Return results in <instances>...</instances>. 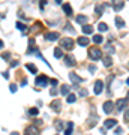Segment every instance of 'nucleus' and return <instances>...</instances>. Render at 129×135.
<instances>
[{
	"mask_svg": "<svg viewBox=\"0 0 129 135\" xmlns=\"http://www.w3.org/2000/svg\"><path fill=\"white\" fill-rule=\"evenodd\" d=\"M50 108H51L53 111H56V113H59L62 110V102L59 99H56V101H53L51 104H50Z\"/></svg>",
	"mask_w": 129,
	"mask_h": 135,
	"instance_id": "nucleus-7",
	"label": "nucleus"
},
{
	"mask_svg": "<svg viewBox=\"0 0 129 135\" xmlns=\"http://www.w3.org/2000/svg\"><path fill=\"white\" fill-rule=\"evenodd\" d=\"M75 21H77L78 24H87V17L86 15H77Z\"/></svg>",
	"mask_w": 129,
	"mask_h": 135,
	"instance_id": "nucleus-16",
	"label": "nucleus"
},
{
	"mask_svg": "<svg viewBox=\"0 0 129 135\" xmlns=\"http://www.w3.org/2000/svg\"><path fill=\"white\" fill-rule=\"evenodd\" d=\"M26 68H27V69H29L30 72H32V74H36V72H38L36 66H35V65H32V63H27V65H26Z\"/></svg>",
	"mask_w": 129,
	"mask_h": 135,
	"instance_id": "nucleus-23",
	"label": "nucleus"
},
{
	"mask_svg": "<svg viewBox=\"0 0 129 135\" xmlns=\"http://www.w3.org/2000/svg\"><path fill=\"white\" fill-rule=\"evenodd\" d=\"M89 71H90V72H95L96 71V66H95V65H90V66H89Z\"/></svg>",
	"mask_w": 129,
	"mask_h": 135,
	"instance_id": "nucleus-35",
	"label": "nucleus"
},
{
	"mask_svg": "<svg viewBox=\"0 0 129 135\" xmlns=\"http://www.w3.org/2000/svg\"><path fill=\"white\" fill-rule=\"evenodd\" d=\"M9 57H11V53H2V59H5V60H9Z\"/></svg>",
	"mask_w": 129,
	"mask_h": 135,
	"instance_id": "nucleus-32",
	"label": "nucleus"
},
{
	"mask_svg": "<svg viewBox=\"0 0 129 135\" xmlns=\"http://www.w3.org/2000/svg\"><path fill=\"white\" fill-rule=\"evenodd\" d=\"M54 57H56V59H60V57H63V50H62V48H59V47H57V48H54Z\"/></svg>",
	"mask_w": 129,
	"mask_h": 135,
	"instance_id": "nucleus-19",
	"label": "nucleus"
},
{
	"mask_svg": "<svg viewBox=\"0 0 129 135\" xmlns=\"http://www.w3.org/2000/svg\"><path fill=\"white\" fill-rule=\"evenodd\" d=\"M56 135H59V134H56Z\"/></svg>",
	"mask_w": 129,
	"mask_h": 135,
	"instance_id": "nucleus-46",
	"label": "nucleus"
},
{
	"mask_svg": "<svg viewBox=\"0 0 129 135\" xmlns=\"http://www.w3.org/2000/svg\"><path fill=\"white\" fill-rule=\"evenodd\" d=\"M11 135H20V134H18V132H12Z\"/></svg>",
	"mask_w": 129,
	"mask_h": 135,
	"instance_id": "nucleus-45",
	"label": "nucleus"
},
{
	"mask_svg": "<svg viewBox=\"0 0 129 135\" xmlns=\"http://www.w3.org/2000/svg\"><path fill=\"white\" fill-rule=\"evenodd\" d=\"M116 26L119 27V29H122V27L125 26V21H123L120 17H116Z\"/></svg>",
	"mask_w": 129,
	"mask_h": 135,
	"instance_id": "nucleus-24",
	"label": "nucleus"
},
{
	"mask_svg": "<svg viewBox=\"0 0 129 135\" xmlns=\"http://www.w3.org/2000/svg\"><path fill=\"white\" fill-rule=\"evenodd\" d=\"M72 129H74V123L72 122H68V128L65 131V135H72Z\"/></svg>",
	"mask_w": 129,
	"mask_h": 135,
	"instance_id": "nucleus-20",
	"label": "nucleus"
},
{
	"mask_svg": "<svg viewBox=\"0 0 129 135\" xmlns=\"http://www.w3.org/2000/svg\"><path fill=\"white\" fill-rule=\"evenodd\" d=\"M65 63H66L68 66H74V65H75V57H74L72 54L66 56V57H65Z\"/></svg>",
	"mask_w": 129,
	"mask_h": 135,
	"instance_id": "nucleus-13",
	"label": "nucleus"
},
{
	"mask_svg": "<svg viewBox=\"0 0 129 135\" xmlns=\"http://www.w3.org/2000/svg\"><path fill=\"white\" fill-rule=\"evenodd\" d=\"M126 107H128V98L119 99L116 104V111H123V110H126Z\"/></svg>",
	"mask_w": 129,
	"mask_h": 135,
	"instance_id": "nucleus-3",
	"label": "nucleus"
},
{
	"mask_svg": "<svg viewBox=\"0 0 129 135\" xmlns=\"http://www.w3.org/2000/svg\"><path fill=\"white\" fill-rule=\"evenodd\" d=\"M9 90H11V93H15V92H17V86H15V84H11V86H9Z\"/></svg>",
	"mask_w": 129,
	"mask_h": 135,
	"instance_id": "nucleus-33",
	"label": "nucleus"
},
{
	"mask_svg": "<svg viewBox=\"0 0 129 135\" xmlns=\"http://www.w3.org/2000/svg\"><path fill=\"white\" fill-rule=\"evenodd\" d=\"M47 41H57L59 38H60V35L57 33V32H51V33H47Z\"/></svg>",
	"mask_w": 129,
	"mask_h": 135,
	"instance_id": "nucleus-12",
	"label": "nucleus"
},
{
	"mask_svg": "<svg viewBox=\"0 0 129 135\" xmlns=\"http://www.w3.org/2000/svg\"><path fill=\"white\" fill-rule=\"evenodd\" d=\"M51 95H53V96H56V95H57V90L54 89V87L51 89Z\"/></svg>",
	"mask_w": 129,
	"mask_h": 135,
	"instance_id": "nucleus-40",
	"label": "nucleus"
},
{
	"mask_svg": "<svg viewBox=\"0 0 129 135\" xmlns=\"http://www.w3.org/2000/svg\"><path fill=\"white\" fill-rule=\"evenodd\" d=\"M123 6H125V3H123V2H120V0H117V2H114V3H113V8H114V11H120V9H123Z\"/></svg>",
	"mask_w": 129,
	"mask_h": 135,
	"instance_id": "nucleus-17",
	"label": "nucleus"
},
{
	"mask_svg": "<svg viewBox=\"0 0 129 135\" xmlns=\"http://www.w3.org/2000/svg\"><path fill=\"white\" fill-rule=\"evenodd\" d=\"M60 45L63 50H72V47H74V41L71 39V38H62L60 39Z\"/></svg>",
	"mask_w": 129,
	"mask_h": 135,
	"instance_id": "nucleus-2",
	"label": "nucleus"
},
{
	"mask_svg": "<svg viewBox=\"0 0 129 135\" xmlns=\"http://www.w3.org/2000/svg\"><path fill=\"white\" fill-rule=\"evenodd\" d=\"M98 120H99V117L96 116V114H92V116L87 119V122H89V123H87V128H93V126L96 125Z\"/></svg>",
	"mask_w": 129,
	"mask_h": 135,
	"instance_id": "nucleus-9",
	"label": "nucleus"
},
{
	"mask_svg": "<svg viewBox=\"0 0 129 135\" xmlns=\"http://www.w3.org/2000/svg\"><path fill=\"white\" fill-rule=\"evenodd\" d=\"M104 111H105L107 114H110L111 111H114V104H113L111 101H107V102H104Z\"/></svg>",
	"mask_w": 129,
	"mask_h": 135,
	"instance_id": "nucleus-8",
	"label": "nucleus"
},
{
	"mask_svg": "<svg viewBox=\"0 0 129 135\" xmlns=\"http://www.w3.org/2000/svg\"><path fill=\"white\" fill-rule=\"evenodd\" d=\"M83 32H84L86 35H92V33H93V27L89 26V24H84V26H83Z\"/></svg>",
	"mask_w": 129,
	"mask_h": 135,
	"instance_id": "nucleus-18",
	"label": "nucleus"
},
{
	"mask_svg": "<svg viewBox=\"0 0 129 135\" xmlns=\"http://www.w3.org/2000/svg\"><path fill=\"white\" fill-rule=\"evenodd\" d=\"M129 120V113H128V110H125V122H128Z\"/></svg>",
	"mask_w": 129,
	"mask_h": 135,
	"instance_id": "nucleus-36",
	"label": "nucleus"
},
{
	"mask_svg": "<svg viewBox=\"0 0 129 135\" xmlns=\"http://www.w3.org/2000/svg\"><path fill=\"white\" fill-rule=\"evenodd\" d=\"M102 90H104V81L98 80V81L95 83V95H99V93H102Z\"/></svg>",
	"mask_w": 129,
	"mask_h": 135,
	"instance_id": "nucleus-10",
	"label": "nucleus"
},
{
	"mask_svg": "<svg viewBox=\"0 0 129 135\" xmlns=\"http://www.w3.org/2000/svg\"><path fill=\"white\" fill-rule=\"evenodd\" d=\"M60 93L62 95H69V86H65V84H63L60 87Z\"/></svg>",
	"mask_w": 129,
	"mask_h": 135,
	"instance_id": "nucleus-26",
	"label": "nucleus"
},
{
	"mask_svg": "<svg viewBox=\"0 0 129 135\" xmlns=\"http://www.w3.org/2000/svg\"><path fill=\"white\" fill-rule=\"evenodd\" d=\"M93 42H95V44H102L104 42V36L102 35H95L93 36Z\"/></svg>",
	"mask_w": 129,
	"mask_h": 135,
	"instance_id": "nucleus-22",
	"label": "nucleus"
},
{
	"mask_svg": "<svg viewBox=\"0 0 129 135\" xmlns=\"http://www.w3.org/2000/svg\"><path fill=\"white\" fill-rule=\"evenodd\" d=\"M87 95H89V92H87L86 89H81V90H80V96H87Z\"/></svg>",
	"mask_w": 129,
	"mask_h": 135,
	"instance_id": "nucleus-34",
	"label": "nucleus"
},
{
	"mask_svg": "<svg viewBox=\"0 0 129 135\" xmlns=\"http://www.w3.org/2000/svg\"><path fill=\"white\" fill-rule=\"evenodd\" d=\"M95 11H96V14H98V15H102V12H104V6H102V5H96Z\"/></svg>",
	"mask_w": 129,
	"mask_h": 135,
	"instance_id": "nucleus-31",
	"label": "nucleus"
},
{
	"mask_svg": "<svg viewBox=\"0 0 129 135\" xmlns=\"http://www.w3.org/2000/svg\"><path fill=\"white\" fill-rule=\"evenodd\" d=\"M29 114H30V116H38V114H39V110L36 107L30 108V110H29Z\"/></svg>",
	"mask_w": 129,
	"mask_h": 135,
	"instance_id": "nucleus-29",
	"label": "nucleus"
},
{
	"mask_svg": "<svg viewBox=\"0 0 129 135\" xmlns=\"http://www.w3.org/2000/svg\"><path fill=\"white\" fill-rule=\"evenodd\" d=\"M21 86H27V80H26V78H23V81H21Z\"/></svg>",
	"mask_w": 129,
	"mask_h": 135,
	"instance_id": "nucleus-41",
	"label": "nucleus"
},
{
	"mask_svg": "<svg viewBox=\"0 0 129 135\" xmlns=\"http://www.w3.org/2000/svg\"><path fill=\"white\" fill-rule=\"evenodd\" d=\"M69 78H71L72 83H81V81H83V78H81V77H78L77 74H74V72H71V74H69Z\"/></svg>",
	"mask_w": 129,
	"mask_h": 135,
	"instance_id": "nucleus-14",
	"label": "nucleus"
},
{
	"mask_svg": "<svg viewBox=\"0 0 129 135\" xmlns=\"http://www.w3.org/2000/svg\"><path fill=\"white\" fill-rule=\"evenodd\" d=\"M107 50H108V53H114V50H113V47L110 44L107 45Z\"/></svg>",
	"mask_w": 129,
	"mask_h": 135,
	"instance_id": "nucleus-37",
	"label": "nucleus"
},
{
	"mask_svg": "<svg viewBox=\"0 0 129 135\" xmlns=\"http://www.w3.org/2000/svg\"><path fill=\"white\" fill-rule=\"evenodd\" d=\"M51 84H53V87H54V86L57 84V80H51Z\"/></svg>",
	"mask_w": 129,
	"mask_h": 135,
	"instance_id": "nucleus-43",
	"label": "nucleus"
},
{
	"mask_svg": "<svg viewBox=\"0 0 129 135\" xmlns=\"http://www.w3.org/2000/svg\"><path fill=\"white\" fill-rule=\"evenodd\" d=\"M75 99H77V96H75L74 93H69V95H68V99H66V101H68L69 104H72V102H75Z\"/></svg>",
	"mask_w": 129,
	"mask_h": 135,
	"instance_id": "nucleus-30",
	"label": "nucleus"
},
{
	"mask_svg": "<svg viewBox=\"0 0 129 135\" xmlns=\"http://www.w3.org/2000/svg\"><path fill=\"white\" fill-rule=\"evenodd\" d=\"M48 78L45 77V75H39V77H36V86H41V87H45V86H48Z\"/></svg>",
	"mask_w": 129,
	"mask_h": 135,
	"instance_id": "nucleus-4",
	"label": "nucleus"
},
{
	"mask_svg": "<svg viewBox=\"0 0 129 135\" xmlns=\"http://www.w3.org/2000/svg\"><path fill=\"white\" fill-rule=\"evenodd\" d=\"M2 75H3V78H6V80H8V78H9V72H3Z\"/></svg>",
	"mask_w": 129,
	"mask_h": 135,
	"instance_id": "nucleus-38",
	"label": "nucleus"
},
{
	"mask_svg": "<svg viewBox=\"0 0 129 135\" xmlns=\"http://www.w3.org/2000/svg\"><path fill=\"white\" fill-rule=\"evenodd\" d=\"M11 66H14V68H15V66H18V62H12V63H11Z\"/></svg>",
	"mask_w": 129,
	"mask_h": 135,
	"instance_id": "nucleus-42",
	"label": "nucleus"
},
{
	"mask_svg": "<svg viewBox=\"0 0 129 135\" xmlns=\"http://www.w3.org/2000/svg\"><path fill=\"white\" fill-rule=\"evenodd\" d=\"M89 57H90L92 60H99V59L102 57V51H101L98 47H92V48L89 50Z\"/></svg>",
	"mask_w": 129,
	"mask_h": 135,
	"instance_id": "nucleus-1",
	"label": "nucleus"
},
{
	"mask_svg": "<svg viewBox=\"0 0 129 135\" xmlns=\"http://www.w3.org/2000/svg\"><path fill=\"white\" fill-rule=\"evenodd\" d=\"M26 135H39V128L35 125H30L26 128Z\"/></svg>",
	"mask_w": 129,
	"mask_h": 135,
	"instance_id": "nucleus-5",
	"label": "nucleus"
},
{
	"mask_svg": "<svg viewBox=\"0 0 129 135\" xmlns=\"http://www.w3.org/2000/svg\"><path fill=\"white\" fill-rule=\"evenodd\" d=\"M98 29H99V32H107V30H108V26H107L105 23H99Z\"/></svg>",
	"mask_w": 129,
	"mask_h": 135,
	"instance_id": "nucleus-27",
	"label": "nucleus"
},
{
	"mask_svg": "<svg viewBox=\"0 0 129 135\" xmlns=\"http://www.w3.org/2000/svg\"><path fill=\"white\" fill-rule=\"evenodd\" d=\"M122 131H123L122 128H116V134H117V135H119V134H122Z\"/></svg>",
	"mask_w": 129,
	"mask_h": 135,
	"instance_id": "nucleus-39",
	"label": "nucleus"
},
{
	"mask_svg": "<svg viewBox=\"0 0 129 135\" xmlns=\"http://www.w3.org/2000/svg\"><path fill=\"white\" fill-rule=\"evenodd\" d=\"M0 48H3V41H0Z\"/></svg>",
	"mask_w": 129,
	"mask_h": 135,
	"instance_id": "nucleus-44",
	"label": "nucleus"
},
{
	"mask_svg": "<svg viewBox=\"0 0 129 135\" xmlns=\"http://www.w3.org/2000/svg\"><path fill=\"white\" fill-rule=\"evenodd\" d=\"M89 42H90V39L89 38H86V36H80L77 39V44L81 45V47H87L89 45Z\"/></svg>",
	"mask_w": 129,
	"mask_h": 135,
	"instance_id": "nucleus-11",
	"label": "nucleus"
},
{
	"mask_svg": "<svg viewBox=\"0 0 129 135\" xmlns=\"http://www.w3.org/2000/svg\"><path fill=\"white\" fill-rule=\"evenodd\" d=\"M15 26H17V29H18V30H21V32H26V30H27V26H24V24H23V23H20V21H18Z\"/></svg>",
	"mask_w": 129,
	"mask_h": 135,
	"instance_id": "nucleus-28",
	"label": "nucleus"
},
{
	"mask_svg": "<svg viewBox=\"0 0 129 135\" xmlns=\"http://www.w3.org/2000/svg\"><path fill=\"white\" fill-rule=\"evenodd\" d=\"M54 126H56V129H57V131H62V129H63V120H56Z\"/></svg>",
	"mask_w": 129,
	"mask_h": 135,
	"instance_id": "nucleus-25",
	"label": "nucleus"
},
{
	"mask_svg": "<svg viewBox=\"0 0 129 135\" xmlns=\"http://www.w3.org/2000/svg\"><path fill=\"white\" fill-rule=\"evenodd\" d=\"M104 65H105L107 68H110V66L113 65V60H111L110 56H105V57H104Z\"/></svg>",
	"mask_w": 129,
	"mask_h": 135,
	"instance_id": "nucleus-21",
	"label": "nucleus"
},
{
	"mask_svg": "<svg viewBox=\"0 0 129 135\" xmlns=\"http://www.w3.org/2000/svg\"><path fill=\"white\" fill-rule=\"evenodd\" d=\"M63 11H65V14H66L68 17L72 15V6H71L69 3H63Z\"/></svg>",
	"mask_w": 129,
	"mask_h": 135,
	"instance_id": "nucleus-15",
	"label": "nucleus"
},
{
	"mask_svg": "<svg viewBox=\"0 0 129 135\" xmlns=\"http://www.w3.org/2000/svg\"><path fill=\"white\" fill-rule=\"evenodd\" d=\"M104 126H105V129H113V128L117 126V120L116 119H107L104 122Z\"/></svg>",
	"mask_w": 129,
	"mask_h": 135,
	"instance_id": "nucleus-6",
	"label": "nucleus"
}]
</instances>
